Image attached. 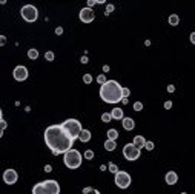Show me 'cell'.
<instances>
[{
	"label": "cell",
	"instance_id": "cell-1",
	"mask_svg": "<svg viewBox=\"0 0 195 194\" xmlns=\"http://www.w3.org/2000/svg\"><path fill=\"white\" fill-rule=\"evenodd\" d=\"M45 143L52 151V154L58 156L72 149L74 140L66 134L61 125H51L45 129Z\"/></svg>",
	"mask_w": 195,
	"mask_h": 194
},
{
	"label": "cell",
	"instance_id": "cell-2",
	"mask_svg": "<svg viewBox=\"0 0 195 194\" xmlns=\"http://www.w3.org/2000/svg\"><path fill=\"white\" fill-rule=\"evenodd\" d=\"M100 97L106 103H118L123 100V86L117 80H108L100 86Z\"/></svg>",
	"mask_w": 195,
	"mask_h": 194
},
{
	"label": "cell",
	"instance_id": "cell-3",
	"mask_svg": "<svg viewBox=\"0 0 195 194\" xmlns=\"http://www.w3.org/2000/svg\"><path fill=\"white\" fill-rule=\"evenodd\" d=\"M60 125H61V128L66 131V134L72 139V140H75V139L80 137L82 131H83L82 123L78 122L77 119H66L63 123H60Z\"/></svg>",
	"mask_w": 195,
	"mask_h": 194
},
{
	"label": "cell",
	"instance_id": "cell-4",
	"mask_svg": "<svg viewBox=\"0 0 195 194\" xmlns=\"http://www.w3.org/2000/svg\"><path fill=\"white\" fill-rule=\"evenodd\" d=\"M82 160H83V156L80 151H77V149H69L68 153H65L63 156V162L66 165V168L69 170H77L78 166L82 165Z\"/></svg>",
	"mask_w": 195,
	"mask_h": 194
},
{
	"label": "cell",
	"instance_id": "cell-5",
	"mask_svg": "<svg viewBox=\"0 0 195 194\" xmlns=\"http://www.w3.org/2000/svg\"><path fill=\"white\" fill-rule=\"evenodd\" d=\"M20 14H22V19L28 23H32L39 19V10L35 8L34 5H23L22 10H20Z\"/></svg>",
	"mask_w": 195,
	"mask_h": 194
},
{
	"label": "cell",
	"instance_id": "cell-6",
	"mask_svg": "<svg viewBox=\"0 0 195 194\" xmlns=\"http://www.w3.org/2000/svg\"><path fill=\"white\" fill-rule=\"evenodd\" d=\"M114 182L115 185L120 188V190H126L131 182H132V177H131V174L126 173V171H118L117 174H115V177H114Z\"/></svg>",
	"mask_w": 195,
	"mask_h": 194
},
{
	"label": "cell",
	"instance_id": "cell-7",
	"mask_svg": "<svg viewBox=\"0 0 195 194\" xmlns=\"http://www.w3.org/2000/svg\"><path fill=\"white\" fill-rule=\"evenodd\" d=\"M123 156H125L126 160L134 162L140 157V148H137L134 143H126L123 146Z\"/></svg>",
	"mask_w": 195,
	"mask_h": 194
},
{
	"label": "cell",
	"instance_id": "cell-8",
	"mask_svg": "<svg viewBox=\"0 0 195 194\" xmlns=\"http://www.w3.org/2000/svg\"><path fill=\"white\" fill-rule=\"evenodd\" d=\"M78 17H80V20L83 22V23H91V22H94V19H95V12H94V10L92 8H82L80 10V12H78Z\"/></svg>",
	"mask_w": 195,
	"mask_h": 194
},
{
	"label": "cell",
	"instance_id": "cell-9",
	"mask_svg": "<svg viewBox=\"0 0 195 194\" xmlns=\"http://www.w3.org/2000/svg\"><path fill=\"white\" fill-rule=\"evenodd\" d=\"M12 76L17 82H25L28 79V68L23 66V65H17L12 71Z\"/></svg>",
	"mask_w": 195,
	"mask_h": 194
},
{
	"label": "cell",
	"instance_id": "cell-10",
	"mask_svg": "<svg viewBox=\"0 0 195 194\" xmlns=\"http://www.w3.org/2000/svg\"><path fill=\"white\" fill-rule=\"evenodd\" d=\"M43 187H45V190H46V194H60V185L54 179L45 180L43 182Z\"/></svg>",
	"mask_w": 195,
	"mask_h": 194
},
{
	"label": "cell",
	"instance_id": "cell-11",
	"mask_svg": "<svg viewBox=\"0 0 195 194\" xmlns=\"http://www.w3.org/2000/svg\"><path fill=\"white\" fill-rule=\"evenodd\" d=\"M17 179H19V174H17V171L12 170V168H8L3 173V182L6 185H14L17 182Z\"/></svg>",
	"mask_w": 195,
	"mask_h": 194
},
{
	"label": "cell",
	"instance_id": "cell-12",
	"mask_svg": "<svg viewBox=\"0 0 195 194\" xmlns=\"http://www.w3.org/2000/svg\"><path fill=\"white\" fill-rule=\"evenodd\" d=\"M164 180H166L167 185H175L177 182H178V176H177L175 171H169V173H166Z\"/></svg>",
	"mask_w": 195,
	"mask_h": 194
},
{
	"label": "cell",
	"instance_id": "cell-13",
	"mask_svg": "<svg viewBox=\"0 0 195 194\" xmlns=\"http://www.w3.org/2000/svg\"><path fill=\"white\" fill-rule=\"evenodd\" d=\"M121 125H123V128H125L126 131H132L135 128V122H134L132 117H125L121 120Z\"/></svg>",
	"mask_w": 195,
	"mask_h": 194
},
{
	"label": "cell",
	"instance_id": "cell-14",
	"mask_svg": "<svg viewBox=\"0 0 195 194\" xmlns=\"http://www.w3.org/2000/svg\"><path fill=\"white\" fill-rule=\"evenodd\" d=\"M111 116H112V119H115V120H123L125 119V114H123V109L121 108H114L112 111H111Z\"/></svg>",
	"mask_w": 195,
	"mask_h": 194
},
{
	"label": "cell",
	"instance_id": "cell-15",
	"mask_svg": "<svg viewBox=\"0 0 195 194\" xmlns=\"http://www.w3.org/2000/svg\"><path fill=\"white\" fill-rule=\"evenodd\" d=\"M146 142H148V140L143 137V136H135L134 137V140H132V143H134L137 148H145V145H146Z\"/></svg>",
	"mask_w": 195,
	"mask_h": 194
},
{
	"label": "cell",
	"instance_id": "cell-16",
	"mask_svg": "<svg viewBox=\"0 0 195 194\" xmlns=\"http://www.w3.org/2000/svg\"><path fill=\"white\" fill-rule=\"evenodd\" d=\"M32 194H46V190H45V187H43V182L34 185L32 187Z\"/></svg>",
	"mask_w": 195,
	"mask_h": 194
},
{
	"label": "cell",
	"instance_id": "cell-17",
	"mask_svg": "<svg viewBox=\"0 0 195 194\" xmlns=\"http://www.w3.org/2000/svg\"><path fill=\"white\" fill-rule=\"evenodd\" d=\"M78 140H80L82 143L89 142V140H91V131H89V129H83L82 134H80V137H78Z\"/></svg>",
	"mask_w": 195,
	"mask_h": 194
},
{
	"label": "cell",
	"instance_id": "cell-18",
	"mask_svg": "<svg viewBox=\"0 0 195 194\" xmlns=\"http://www.w3.org/2000/svg\"><path fill=\"white\" fill-rule=\"evenodd\" d=\"M117 148V143H115V140H106L104 142V149L106 151H114V149Z\"/></svg>",
	"mask_w": 195,
	"mask_h": 194
},
{
	"label": "cell",
	"instance_id": "cell-19",
	"mask_svg": "<svg viewBox=\"0 0 195 194\" xmlns=\"http://www.w3.org/2000/svg\"><path fill=\"white\" fill-rule=\"evenodd\" d=\"M167 22H169L171 26H177V25L180 23V17L177 15V14H171V15H169V19H167Z\"/></svg>",
	"mask_w": 195,
	"mask_h": 194
},
{
	"label": "cell",
	"instance_id": "cell-20",
	"mask_svg": "<svg viewBox=\"0 0 195 194\" xmlns=\"http://www.w3.org/2000/svg\"><path fill=\"white\" fill-rule=\"evenodd\" d=\"M108 139L109 140H117L118 139V131L117 129H114V128H111V129H108Z\"/></svg>",
	"mask_w": 195,
	"mask_h": 194
},
{
	"label": "cell",
	"instance_id": "cell-21",
	"mask_svg": "<svg viewBox=\"0 0 195 194\" xmlns=\"http://www.w3.org/2000/svg\"><path fill=\"white\" fill-rule=\"evenodd\" d=\"M28 57L31 59V60H35L39 57V51L35 49V48H31V49H28Z\"/></svg>",
	"mask_w": 195,
	"mask_h": 194
},
{
	"label": "cell",
	"instance_id": "cell-22",
	"mask_svg": "<svg viewBox=\"0 0 195 194\" xmlns=\"http://www.w3.org/2000/svg\"><path fill=\"white\" fill-rule=\"evenodd\" d=\"M82 194H100V191L95 190V188H92V187H86V188H83Z\"/></svg>",
	"mask_w": 195,
	"mask_h": 194
},
{
	"label": "cell",
	"instance_id": "cell-23",
	"mask_svg": "<svg viewBox=\"0 0 195 194\" xmlns=\"http://www.w3.org/2000/svg\"><path fill=\"white\" fill-rule=\"evenodd\" d=\"M83 157L86 159V160H92V159H94V151H92V149H86Z\"/></svg>",
	"mask_w": 195,
	"mask_h": 194
},
{
	"label": "cell",
	"instance_id": "cell-24",
	"mask_svg": "<svg viewBox=\"0 0 195 194\" xmlns=\"http://www.w3.org/2000/svg\"><path fill=\"white\" fill-rule=\"evenodd\" d=\"M102 120H103L104 123H109V122L112 120V116H111V112H103V114H102Z\"/></svg>",
	"mask_w": 195,
	"mask_h": 194
},
{
	"label": "cell",
	"instance_id": "cell-25",
	"mask_svg": "<svg viewBox=\"0 0 195 194\" xmlns=\"http://www.w3.org/2000/svg\"><path fill=\"white\" fill-rule=\"evenodd\" d=\"M97 83H100V85H104L106 82H108V79H106V76L104 74H100V76H97Z\"/></svg>",
	"mask_w": 195,
	"mask_h": 194
},
{
	"label": "cell",
	"instance_id": "cell-26",
	"mask_svg": "<svg viewBox=\"0 0 195 194\" xmlns=\"http://www.w3.org/2000/svg\"><path fill=\"white\" fill-rule=\"evenodd\" d=\"M108 170H109L111 173H114V174H117V173L120 171V170H118V166L115 165V163H112V162H111V163L108 165Z\"/></svg>",
	"mask_w": 195,
	"mask_h": 194
},
{
	"label": "cell",
	"instance_id": "cell-27",
	"mask_svg": "<svg viewBox=\"0 0 195 194\" xmlns=\"http://www.w3.org/2000/svg\"><path fill=\"white\" fill-rule=\"evenodd\" d=\"M45 59L48 62H52V60H54V52H52V51H46L45 52Z\"/></svg>",
	"mask_w": 195,
	"mask_h": 194
},
{
	"label": "cell",
	"instance_id": "cell-28",
	"mask_svg": "<svg viewBox=\"0 0 195 194\" xmlns=\"http://www.w3.org/2000/svg\"><path fill=\"white\" fill-rule=\"evenodd\" d=\"M132 108H134V111H141V109H143V103H141V102H135L134 105H132Z\"/></svg>",
	"mask_w": 195,
	"mask_h": 194
},
{
	"label": "cell",
	"instance_id": "cell-29",
	"mask_svg": "<svg viewBox=\"0 0 195 194\" xmlns=\"http://www.w3.org/2000/svg\"><path fill=\"white\" fill-rule=\"evenodd\" d=\"M83 82H85L86 85L92 83V76H91V74H85V76H83Z\"/></svg>",
	"mask_w": 195,
	"mask_h": 194
},
{
	"label": "cell",
	"instance_id": "cell-30",
	"mask_svg": "<svg viewBox=\"0 0 195 194\" xmlns=\"http://www.w3.org/2000/svg\"><path fill=\"white\" fill-rule=\"evenodd\" d=\"M154 142H152V140H148V142H146V145H145V148L148 149V151H152V149H154Z\"/></svg>",
	"mask_w": 195,
	"mask_h": 194
},
{
	"label": "cell",
	"instance_id": "cell-31",
	"mask_svg": "<svg viewBox=\"0 0 195 194\" xmlns=\"http://www.w3.org/2000/svg\"><path fill=\"white\" fill-rule=\"evenodd\" d=\"M114 10H115V6H114V5H111V3H109V5H106V11H104V14H106V15H109Z\"/></svg>",
	"mask_w": 195,
	"mask_h": 194
},
{
	"label": "cell",
	"instance_id": "cell-32",
	"mask_svg": "<svg viewBox=\"0 0 195 194\" xmlns=\"http://www.w3.org/2000/svg\"><path fill=\"white\" fill-rule=\"evenodd\" d=\"M129 94H131V90H129V88H125V86H123V99H128Z\"/></svg>",
	"mask_w": 195,
	"mask_h": 194
},
{
	"label": "cell",
	"instance_id": "cell-33",
	"mask_svg": "<svg viewBox=\"0 0 195 194\" xmlns=\"http://www.w3.org/2000/svg\"><path fill=\"white\" fill-rule=\"evenodd\" d=\"M164 108H166V109H171V108H172V102H171V100H166V102H164Z\"/></svg>",
	"mask_w": 195,
	"mask_h": 194
},
{
	"label": "cell",
	"instance_id": "cell-34",
	"mask_svg": "<svg viewBox=\"0 0 195 194\" xmlns=\"http://www.w3.org/2000/svg\"><path fill=\"white\" fill-rule=\"evenodd\" d=\"M56 34H57V36H61V34H63V28H61V26H57V28H56Z\"/></svg>",
	"mask_w": 195,
	"mask_h": 194
},
{
	"label": "cell",
	"instance_id": "cell-35",
	"mask_svg": "<svg viewBox=\"0 0 195 194\" xmlns=\"http://www.w3.org/2000/svg\"><path fill=\"white\" fill-rule=\"evenodd\" d=\"M189 40H191V43H192V45H195V31H194V32H191Z\"/></svg>",
	"mask_w": 195,
	"mask_h": 194
},
{
	"label": "cell",
	"instance_id": "cell-36",
	"mask_svg": "<svg viewBox=\"0 0 195 194\" xmlns=\"http://www.w3.org/2000/svg\"><path fill=\"white\" fill-rule=\"evenodd\" d=\"M97 3V0H88V8H92Z\"/></svg>",
	"mask_w": 195,
	"mask_h": 194
},
{
	"label": "cell",
	"instance_id": "cell-37",
	"mask_svg": "<svg viewBox=\"0 0 195 194\" xmlns=\"http://www.w3.org/2000/svg\"><path fill=\"white\" fill-rule=\"evenodd\" d=\"M166 90H167V93H174V91H175V86H174V85H167Z\"/></svg>",
	"mask_w": 195,
	"mask_h": 194
},
{
	"label": "cell",
	"instance_id": "cell-38",
	"mask_svg": "<svg viewBox=\"0 0 195 194\" xmlns=\"http://www.w3.org/2000/svg\"><path fill=\"white\" fill-rule=\"evenodd\" d=\"M80 62H82V63H83V65H86V63H88V62H89V60H88V57H86V56H82V59H80Z\"/></svg>",
	"mask_w": 195,
	"mask_h": 194
},
{
	"label": "cell",
	"instance_id": "cell-39",
	"mask_svg": "<svg viewBox=\"0 0 195 194\" xmlns=\"http://www.w3.org/2000/svg\"><path fill=\"white\" fill-rule=\"evenodd\" d=\"M109 71H111L109 65H103V73H109Z\"/></svg>",
	"mask_w": 195,
	"mask_h": 194
},
{
	"label": "cell",
	"instance_id": "cell-40",
	"mask_svg": "<svg viewBox=\"0 0 195 194\" xmlns=\"http://www.w3.org/2000/svg\"><path fill=\"white\" fill-rule=\"evenodd\" d=\"M45 171H46V173H51V171H52V166H51V165H45Z\"/></svg>",
	"mask_w": 195,
	"mask_h": 194
},
{
	"label": "cell",
	"instance_id": "cell-41",
	"mask_svg": "<svg viewBox=\"0 0 195 194\" xmlns=\"http://www.w3.org/2000/svg\"><path fill=\"white\" fill-rule=\"evenodd\" d=\"M0 43H2V46H3L5 43H6V37H5V36H2V37H0Z\"/></svg>",
	"mask_w": 195,
	"mask_h": 194
},
{
	"label": "cell",
	"instance_id": "cell-42",
	"mask_svg": "<svg viewBox=\"0 0 195 194\" xmlns=\"http://www.w3.org/2000/svg\"><path fill=\"white\" fill-rule=\"evenodd\" d=\"M5 128H6V122H5V120H3V119H2V131H3V129H5Z\"/></svg>",
	"mask_w": 195,
	"mask_h": 194
},
{
	"label": "cell",
	"instance_id": "cell-43",
	"mask_svg": "<svg viewBox=\"0 0 195 194\" xmlns=\"http://www.w3.org/2000/svg\"><path fill=\"white\" fill-rule=\"evenodd\" d=\"M106 168H108L106 165H102V166H100V170H102V171H106Z\"/></svg>",
	"mask_w": 195,
	"mask_h": 194
},
{
	"label": "cell",
	"instance_id": "cell-44",
	"mask_svg": "<svg viewBox=\"0 0 195 194\" xmlns=\"http://www.w3.org/2000/svg\"><path fill=\"white\" fill-rule=\"evenodd\" d=\"M180 194H188V193H180Z\"/></svg>",
	"mask_w": 195,
	"mask_h": 194
}]
</instances>
